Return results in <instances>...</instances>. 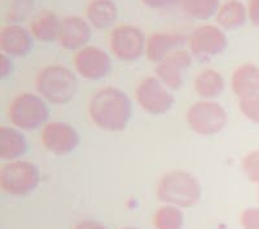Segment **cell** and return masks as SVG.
Instances as JSON below:
<instances>
[{
	"instance_id": "obj_1",
	"label": "cell",
	"mask_w": 259,
	"mask_h": 229,
	"mask_svg": "<svg viewBox=\"0 0 259 229\" xmlns=\"http://www.w3.org/2000/svg\"><path fill=\"white\" fill-rule=\"evenodd\" d=\"M89 114L95 126L109 132H121L128 126L133 103L126 94L114 87H105L91 97Z\"/></svg>"
},
{
	"instance_id": "obj_11",
	"label": "cell",
	"mask_w": 259,
	"mask_h": 229,
	"mask_svg": "<svg viewBox=\"0 0 259 229\" xmlns=\"http://www.w3.org/2000/svg\"><path fill=\"white\" fill-rule=\"evenodd\" d=\"M74 66L77 73L84 79L99 80L109 74L112 60L105 51L87 45L75 53Z\"/></svg>"
},
{
	"instance_id": "obj_23",
	"label": "cell",
	"mask_w": 259,
	"mask_h": 229,
	"mask_svg": "<svg viewBox=\"0 0 259 229\" xmlns=\"http://www.w3.org/2000/svg\"><path fill=\"white\" fill-rule=\"evenodd\" d=\"M153 225L156 229H182L184 225V215L178 206H162L154 214Z\"/></svg>"
},
{
	"instance_id": "obj_9",
	"label": "cell",
	"mask_w": 259,
	"mask_h": 229,
	"mask_svg": "<svg viewBox=\"0 0 259 229\" xmlns=\"http://www.w3.org/2000/svg\"><path fill=\"white\" fill-rule=\"evenodd\" d=\"M228 45L226 32L214 25H202L192 32L189 38V52L194 59L206 61L219 56Z\"/></svg>"
},
{
	"instance_id": "obj_14",
	"label": "cell",
	"mask_w": 259,
	"mask_h": 229,
	"mask_svg": "<svg viewBox=\"0 0 259 229\" xmlns=\"http://www.w3.org/2000/svg\"><path fill=\"white\" fill-rule=\"evenodd\" d=\"M31 32L17 24H9L0 31V50L11 57H24L32 50Z\"/></svg>"
},
{
	"instance_id": "obj_22",
	"label": "cell",
	"mask_w": 259,
	"mask_h": 229,
	"mask_svg": "<svg viewBox=\"0 0 259 229\" xmlns=\"http://www.w3.org/2000/svg\"><path fill=\"white\" fill-rule=\"evenodd\" d=\"M219 0H180L183 12L193 20L205 21L218 13Z\"/></svg>"
},
{
	"instance_id": "obj_3",
	"label": "cell",
	"mask_w": 259,
	"mask_h": 229,
	"mask_svg": "<svg viewBox=\"0 0 259 229\" xmlns=\"http://www.w3.org/2000/svg\"><path fill=\"white\" fill-rule=\"evenodd\" d=\"M201 184L198 179L187 171H170L159 179L157 197L168 205L178 207H192L201 198Z\"/></svg>"
},
{
	"instance_id": "obj_21",
	"label": "cell",
	"mask_w": 259,
	"mask_h": 229,
	"mask_svg": "<svg viewBox=\"0 0 259 229\" xmlns=\"http://www.w3.org/2000/svg\"><path fill=\"white\" fill-rule=\"evenodd\" d=\"M249 20L247 8L241 2L228 0L222 4L217 13V22L224 30H236L244 26Z\"/></svg>"
},
{
	"instance_id": "obj_6",
	"label": "cell",
	"mask_w": 259,
	"mask_h": 229,
	"mask_svg": "<svg viewBox=\"0 0 259 229\" xmlns=\"http://www.w3.org/2000/svg\"><path fill=\"white\" fill-rule=\"evenodd\" d=\"M187 122L198 135L212 136L223 131L228 122V114L221 104L201 100L189 106Z\"/></svg>"
},
{
	"instance_id": "obj_32",
	"label": "cell",
	"mask_w": 259,
	"mask_h": 229,
	"mask_svg": "<svg viewBox=\"0 0 259 229\" xmlns=\"http://www.w3.org/2000/svg\"><path fill=\"white\" fill-rule=\"evenodd\" d=\"M122 229H139V228H136V226H124V228Z\"/></svg>"
},
{
	"instance_id": "obj_27",
	"label": "cell",
	"mask_w": 259,
	"mask_h": 229,
	"mask_svg": "<svg viewBox=\"0 0 259 229\" xmlns=\"http://www.w3.org/2000/svg\"><path fill=\"white\" fill-rule=\"evenodd\" d=\"M240 224L242 229H259V209L249 207L240 215Z\"/></svg>"
},
{
	"instance_id": "obj_20",
	"label": "cell",
	"mask_w": 259,
	"mask_h": 229,
	"mask_svg": "<svg viewBox=\"0 0 259 229\" xmlns=\"http://www.w3.org/2000/svg\"><path fill=\"white\" fill-rule=\"evenodd\" d=\"M61 20L53 12L45 11L36 16L30 25V32L36 40L51 43L59 40Z\"/></svg>"
},
{
	"instance_id": "obj_28",
	"label": "cell",
	"mask_w": 259,
	"mask_h": 229,
	"mask_svg": "<svg viewBox=\"0 0 259 229\" xmlns=\"http://www.w3.org/2000/svg\"><path fill=\"white\" fill-rule=\"evenodd\" d=\"M247 15L249 21L253 26H259V0H249L247 4Z\"/></svg>"
},
{
	"instance_id": "obj_30",
	"label": "cell",
	"mask_w": 259,
	"mask_h": 229,
	"mask_svg": "<svg viewBox=\"0 0 259 229\" xmlns=\"http://www.w3.org/2000/svg\"><path fill=\"white\" fill-rule=\"evenodd\" d=\"M143 4L149 8L153 9H162V8H168L175 4L180 3V0H142Z\"/></svg>"
},
{
	"instance_id": "obj_8",
	"label": "cell",
	"mask_w": 259,
	"mask_h": 229,
	"mask_svg": "<svg viewBox=\"0 0 259 229\" xmlns=\"http://www.w3.org/2000/svg\"><path fill=\"white\" fill-rule=\"evenodd\" d=\"M144 34L134 25H119L110 32L109 47L112 53L122 61H135L145 53Z\"/></svg>"
},
{
	"instance_id": "obj_2",
	"label": "cell",
	"mask_w": 259,
	"mask_h": 229,
	"mask_svg": "<svg viewBox=\"0 0 259 229\" xmlns=\"http://www.w3.org/2000/svg\"><path fill=\"white\" fill-rule=\"evenodd\" d=\"M35 83L38 94L46 101L57 105L70 103L78 91L75 74L61 65H50L41 69Z\"/></svg>"
},
{
	"instance_id": "obj_26",
	"label": "cell",
	"mask_w": 259,
	"mask_h": 229,
	"mask_svg": "<svg viewBox=\"0 0 259 229\" xmlns=\"http://www.w3.org/2000/svg\"><path fill=\"white\" fill-rule=\"evenodd\" d=\"M34 6V0H13L9 8L8 18L12 22H18L24 20Z\"/></svg>"
},
{
	"instance_id": "obj_10",
	"label": "cell",
	"mask_w": 259,
	"mask_h": 229,
	"mask_svg": "<svg viewBox=\"0 0 259 229\" xmlns=\"http://www.w3.org/2000/svg\"><path fill=\"white\" fill-rule=\"evenodd\" d=\"M79 143L77 129L64 122L47 123L41 131V144L56 156H68L77 149Z\"/></svg>"
},
{
	"instance_id": "obj_16",
	"label": "cell",
	"mask_w": 259,
	"mask_h": 229,
	"mask_svg": "<svg viewBox=\"0 0 259 229\" xmlns=\"http://www.w3.org/2000/svg\"><path fill=\"white\" fill-rule=\"evenodd\" d=\"M231 85L240 100L259 95V68L251 62L240 65L233 71Z\"/></svg>"
},
{
	"instance_id": "obj_12",
	"label": "cell",
	"mask_w": 259,
	"mask_h": 229,
	"mask_svg": "<svg viewBox=\"0 0 259 229\" xmlns=\"http://www.w3.org/2000/svg\"><path fill=\"white\" fill-rule=\"evenodd\" d=\"M193 56L189 51L177 50L157 64V78L171 91L182 88L184 71L191 68Z\"/></svg>"
},
{
	"instance_id": "obj_34",
	"label": "cell",
	"mask_w": 259,
	"mask_h": 229,
	"mask_svg": "<svg viewBox=\"0 0 259 229\" xmlns=\"http://www.w3.org/2000/svg\"><path fill=\"white\" fill-rule=\"evenodd\" d=\"M258 196H259V194H258Z\"/></svg>"
},
{
	"instance_id": "obj_13",
	"label": "cell",
	"mask_w": 259,
	"mask_h": 229,
	"mask_svg": "<svg viewBox=\"0 0 259 229\" xmlns=\"http://www.w3.org/2000/svg\"><path fill=\"white\" fill-rule=\"evenodd\" d=\"M91 35V25L89 21L77 16H69L61 20V29L57 41L64 50L79 51L87 47Z\"/></svg>"
},
{
	"instance_id": "obj_5",
	"label": "cell",
	"mask_w": 259,
	"mask_h": 229,
	"mask_svg": "<svg viewBox=\"0 0 259 229\" xmlns=\"http://www.w3.org/2000/svg\"><path fill=\"white\" fill-rule=\"evenodd\" d=\"M39 182V168L29 161L9 162L0 171V185L12 196H27L38 188Z\"/></svg>"
},
{
	"instance_id": "obj_17",
	"label": "cell",
	"mask_w": 259,
	"mask_h": 229,
	"mask_svg": "<svg viewBox=\"0 0 259 229\" xmlns=\"http://www.w3.org/2000/svg\"><path fill=\"white\" fill-rule=\"evenodd\" d=\"M27 150L24 135L13 127H0V158L4 161H17Z\"/></svg>"
},
{
	"instance_id": "obj_29",
	"label": "cell",
	"mask_w": 259,
	"mask_h": 229,
	"mask_svg": "<svg viewBox=\"0 0 259 229\" xmlns=\"http://www.w3.org/2000/svg\"><path fill=\"white\" fill-rule=\"evenodd\" d=\"M13 71V65L11 61V56L6 55V53H2V57H0V76L2 78H7L12 74Z\"/></svg>"
},
{
	"instance_id": "obj_7",
	"label": "cell",
	"mask_w": 259,
	"mask_h": 229,
	"mask_svg": "<svg viewBox=\"0 0 259 229\" xmlns=\"http://www.w3.org/2000/svg\"><path fill=\"white\" fill-rule=\"evenodd\" d=\"M158 78L148 76L136 87V101L143 110L152 115H162L174 106L175 97Z\"/></svg>"
},
{
	"instance_id": "obj_15",
	"label": "cell",
	"mask_w": 259,
	"mask_h": 229,
	"mask_svg": "<svg viewBox=\"0 0 259 229\" xmlns=\"http://www.w3.org/2000/svg\"><path fill=\"white\" fill-rule=\"evenodd\" d=\"M184 44V36L174 32H156L150 35L145 45V55L150 62L158 64L170 53Z\"/></svg>"
},
{
	"instance_id": "obj_33",
	"label": "cell",
	"mask_w": 259,
	"mask_h": 229,
	"mask_svg": "<svg viewBox=\"0 0 259 229\" xmlns=\"http://www.w3.org/2000/svg\"><path fill=\"white\" fill-rule=\"evenodd\" d=\"M235 2H241V0H235Z\"/></svg>"
},
{
	"instance_id": "obj_4",
	"label": "cell",
	"mask_w": 259,
	"mask_h": 229,
	"mask_svg": "<svg viewBox=\"0 0 259 229\" xmlns=\"http://www.w3.org/2000/svg\"><path fill=\"white\" fill-rule=\"evenodd\" d=\"M50 117V109L41 96L21 94L9 106V119L13 126L25 131H32L45 126Z\"/></svg>"
},
{
	"instance_id": "obj_25",
	"label": "cell",
	"mask_w": 259,
	"mask_h": 229,
	"mask_svg": "<svg viewBox=\"0 0 259 229\" xmlns=\"http://www.w3.org/2000/svg\"><path fill=\"white\" fill-rule=\"evenodd\" d=\"M239 108L246 119L259 126V95L241 99Z\"/></svg>"
},
{
	"instance_id": "obj_19",
	"label": "cell",
	"mask_w": 259,
	"mask_h": 229,
	"mask_svg": "<svg viewBox=\"0 0 259 229\" xmlns=\"http://www.w3.org/2000/svg\"><path fill=\"white\" fill-rule=\"evenodd\" d=\"M85 16L91 26L103 30L114 24L118 8L113 0H91L85 9Z\"/></svg>"
},
{
	"instance_id": "obj_18",
	"label": "cell",
	"mask_w": 259,
	"mask_h": 229,
	"mask_svg": "<svg viewBox=\"0 0 259 229\" xmlns=\"http://www.w3.org/2000/svg\"><path fill=\"white\" fill-rule=\"evenodd\" d=\"M194 91L202 100H214L223 94L226 80L219 71L205 69L200 71L193 82Z\"/></svg>"
},
{
	"instance_id": "obj_24",
	"label": "cell",
	"mask_w": 259,
	"mask_h": 229,
	"mask_svg": "<svg viewBox=\"0 0 259 229\" xmlns=\"http://www.w3.org/2000/svg\"><path fill=\"white\" fill-rule=\"evenodd\" d=\"M242 171L249 181L259 182V150L249 152L242 158Z\"/></svg>"
},
{
	"instance_id": "obj_31",
	"label": "cell",
	"mask_w": 259,
	"mask_h": 229,
	"mask_svg": "<svg viewBox=\"0 0 259 229\" xmlns=\"http://www.w3.org/2000/svg\"><path fill=\"white\" fill-rule=\"evenodd\" d=\"M74 229H108L104 224L99 223L95 220H83L79 221L77 225L74 226Z\"/></svg>"
}]
</instances>
